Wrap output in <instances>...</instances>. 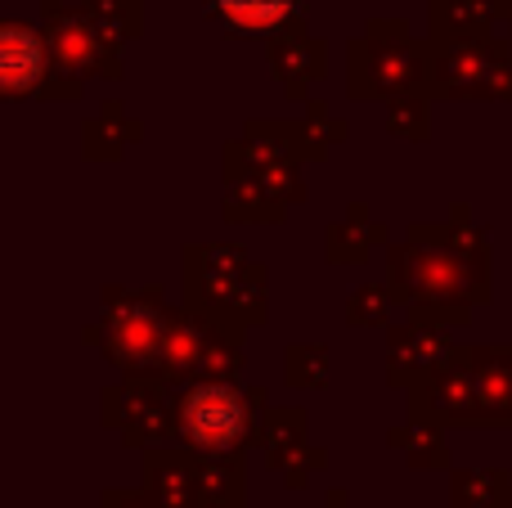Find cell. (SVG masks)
I'll list each match as a JSON object with an SVG mask.
<instances>
[{"instance_id": "cell-1", "label": "cell", "mask_w": 512, "mask_h": 508, "mask_svg": "<svg viewBox=\"0 0 512 508\" xmlns=\"http://www.w3.org/2000/svg\"><path fill=\"white\" fill-rule=\"evenodd\" d=\"M261 392H243L230 378H198L176 396V437L198 455H230L256 432Z\"/></svg>"}, {"instance_id": "cell-2", "label": "cell", "mask_w": 512, "mask_h": 508, "mask_svg": "<svg viewBox=\"0 0 512 508\" xmlns=\"http://www.w3.org/2000/svg\"><path fill=\"white\" fill-rule=\"evenodd\" d=\"M427 414L445 423H512V351H472L436 374Z\"/></svg>"}, {"instance_id": "cell-3", "label": "cell", "mask_w": 512, "mask_h": 508, "mask_svg": "<svg viewBox=\"0 0 512 508\" xmlns=\"http://www.w3.org/2000/svg\"><path fill=\"white\" fill-rule=\"evenodd\" d=\"M185 315L162 311L158 297H117L104 320V347L117 365L171 374V351Z\"/></svg>"}, {"instance_id": "cell-4", "label": "cell", "mask_w": 512, "mask_h": 508, "mask_svg": "<svg viewBox=\"0 0 512 508\" xmlns=\"http://www.w3.org/2000/svg\"><path fill=\"white\" fill-rule=\"evenodd\" d=\"M423 81H432V59H423V50L409 41L405 23L378 18L369 27V36L351 41V95L355 99L414 90Z\"/></svg>"}, {"instance_id": "cell-5", "label": "cell", "mask_w": 512, "mask_h": 508, "mask_svg": "<svg viewBox=\"0 0 512 508\" xmlns=\"http://www.w3.org/2000/svg\"><path fill=\"white\" fill-rule=\"evenodd\" d=\"M391 279H396V288L405 297L432 302L436 311H441V306L463 311L468 297L472 293L481 297V284H486V275H481L477 266H468V257H463L454 243H436V248L409 243V248L391 252Z\"/></svg>"}, {"instance_id": "cell-6", "label": "cell", "mask_w": 512, "mask_h": 508, "mask_svg": "<svg viewBox=\"0 0 512 508\" xmlns=\"http://www.w3.org/2000/svg\"><path fill=\"white\" fill-rule=\"evenodd\" d=\"M432 86L441 95H512L508 45L490 36H436Z\"/></svg>"}, {"instance_id": "cell-7", "label": "cell", "mask_w": 512, "mask_h": 508, "mask_svg": "<svg viewBox=\"0 0 512 508\" xmlns=\"http://www.w3.org/2000/svg\"><path fill=\"white\" fill-rule=\"evenodd\" d=\"M45 45H50L54 72L68 81L86 77V72H104L117 77V45L108 41V32L95 23L90 5H59L45 0Z\"/></svg>"}, {"instance_id": "cell-8", "label": "cell", "mask_w": 512, "mask_h": 508, "mask_svg": "<svg viewBox=\"0 0 512 508\" xmlns=\"http://www.w3.org/2000/svg\"><path fill=\"white\" fill-rule=\"evenodd\" d=\"M0 86L14 99L27 95H77V81L59 77L41 27L5 23L0 32Z\"/></svg>"}, {"instance_id": "cell-9", "label": "cell", "mask_w": 512, "mask_h": 508, "mask_svg": "<svg viewBox=\"0 0 512 508\" xmlns=\"http://www.w3.org/2000/svg\"><path fill=\"white\" fill-rule=\"evenodd\" d=\"M117 428L126 432V441L140 437H171L176 432V401L158 392L153 383H126L117 392H108Z\"/></svg>"}, {"instance_id": "cell-10", "label": "cell", "mask_w": 512, "mask_h": 508, "mask_svg": "<svg viewBox=\"0 0 512 508\" xmlns=\"http://www.w3.org/2000/svg\"><path fill=\"white\" fill-rule=\"evenodd\" d=\"M207 14L234 36H283L297 32L301 0H207Z\"/></svg>"}, {"instance_id": "cell-11", "label": "cell", "mask_w": 512, "mask_h": 508, "mask_svg": "<svg viewBox=\"0 0 512 508\" xmlns=\"http://www.w3.org/2000/svg\"><path fill=\"white\" fill-rule=\"evenodd\" d=\"M270 63H274V72H279L283 86L301 90L306 81L324 77L328 50H324V41H315V36L283 32V36H274V45H270Z\"/></svg>"}, {"instance_id": "cell-12", "label": "cell", "mask_w": 512, "mask_h": 508, "mask_svg": "<svg viewBox=\"0 0 512 508\" xmlns=\"http://www.w3.org/2000/svg\"><path fill=\"white\" fill-rule=\"evenodd\" d=\"M441 356H450V347H445V338L432 329V324H405L400 338L391 342V378L409 383L414 374L436 369Z\"/></svg>"}, {"instance_id": "cell-13", "label": "cell", "mask_w": 512, "mask_h": 508, "mask_svg": "<svg viewBox=\"0 0 512 508\" xmlns=\"http://www.w3.org/2000/svg\"><path fill=\"white\" fill-rule=\"evenodd\" d=\"M481 491H508V477H499V473L454 477V500H459V508H490L486 500H481Z\"/></svg>"}, {"instance_id": "cell-14", "label": "cell", "mask_w": 512, "mask_h": 508, "mask_svg": "<svg viewBox=\"0 0 512 508\" xmlns=\"http://www.w3.org/2000/svg\"><path fill=\"white\" fill-rule=\"evenodd\" d=\"M391 131L423 135V104H414V99H405V104H391Z\"/></svg>"}, {"instance_id": "cell-15", "label": "cell", "mask_w": 512, "mask_h": 508, "mask_svg": "<svg viewBox=\"0 0 512 508\" xmlns=\"http://www.w3.org/2000/svg\"><path fill=\"white\" fill-rule=\"evenodd\" d=\"M104 508H162V504L149 500V495H135V491H113L104 500Z\"/></svg>"}, {"instance_id": "cell-16", "label": "cell", "mask_w": 512, "mask_h": 508, "mask_svg": "<svg viewBox=\"0 0 512 508\" xmlns=\"http://www.w3.org/2000/svg\"><path fill=\"white\" fill-rule=\"evenodd\" d=\"M508 23H512V14H508Z\"/></svg>"}]
</instances>
